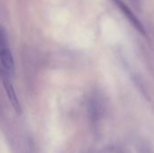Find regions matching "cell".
<instances>
[{
  "instance_id": "cell-1",
  "label": "cell",
  "mask_w": 154,
  "mask_h": 153,
  "mask_svg": "<svg viewBox=\"0 0 154 153\" xmlns=\"http://www.w3.org/2000/svg\"><path fill=\"white\" fill-rule=\"evenodd\" d=\"M0 61L4 72L9 78L14 74V61L11 53L8 39L4 27L0 24Z\"/></svg>"
},
{
  "instance_id": "cell-2",
  "label": "cell",
  "mask_w": 154,
  "mask_h": 153,
  "mask_svg": "<svg viewBox=\"0 0 154 153\" xmlns=\"http://www.w3.org/2000/svg\"><path fill=\"white\" fill-rule=\"evenodd\" d=\"M115 3L117 5V6L120 8V10L122 11V13L126 16V18L129 20V22L134 26V28L139 31L140 32H142L143 34H145V31L144 28L142 24V23L139 21V19L135 16V14L131 11V9L123 2V0H114Z\"/></svg>"
},
{
  "instance_id": "cell-3",
  "label": "cell",
  "mask_w": 154,
  "mask_h": 153,
  "mask_svg": "<svg viewBox=\"0 0 154 153\" xmlns=\"http://www.w3.org/2000/svg\"><path fill=\"white\" fill-rule=\"evenodd\" d=\"M8 76L5 75V77L4 78V80H3V83H4V87H5V90L7 94V96H8V99L13 106V108L14 109V111L20 115L22 113V109H21V106H20V103L18 101V98H17V96H16V93H15V90L13 87V85L11 84V82L8 80Z\"/></svg>"
},
{
  "instance_id": "cell-4",
  "label": "cell",
  "mask_w": 154,
  "mask_h": 153,
  "mask_svg": "<svg viewBox=\"0 0 154 153\" xmlns=\"http://www.w3.org/2000/svg\"><path fill=\"white\" fill-rule=\"evenodd\" d=\"M136 150L138 153H154V150L152 147H151L148 143L143 142H139L137 146H136Z\"/></svg>"
}]
</instances>
